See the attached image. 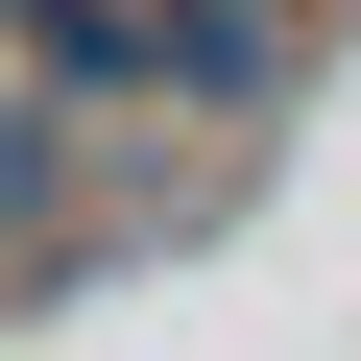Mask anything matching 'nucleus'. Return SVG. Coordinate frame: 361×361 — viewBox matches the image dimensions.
<instances>
[{
  "mask_svg": "<svg viewBox=\"0 0 361 361\" xmlns=\"http://www.w3.org/2000/svg\"><path fill=\"white\" fill-rule=\"evenodd\" d=\"M0 49L49 121H145V0H0Z\"/></svg>",
  "mask_w": 361,
  "mask_h": 361,
  "instance_id": "obj_3",
  "label": "nucleus"
},
{
  "mask_svg": "<svg viewBox=\"0 0 361 361\" xmlns=\"http://www.w3.org/2000/svg\"><path fill=\"white\" fill-rule=\"evenodd\" d=\"M289 73H313V0H145V97L169 121H289Z\"/></svg>",
  "mask_w": 361,
  "mask_h": 361,
  "instance_id": "obj_2",
  "label": "nucleus"
},
{
  "mask_svg": "<svg viewBox=\"0 0 361 361\" xmlns=\"http://www.w3.org/2000/svg\"><path fill=\"white\" fill-rule=\"evenodd\" d=\"M121 241H97V121H49L25 97V49H0V289H97Z\"/></svg>",
  "mask_w": 361,
  "mask_h": 361,
  "instance_id": "obj_1",
  "label": "nucleus"
}]
</instances>
